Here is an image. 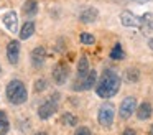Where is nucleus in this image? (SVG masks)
I'll return each mask as SVG.
<instances>
[{"label":"nucleus","mask_w":153,"mask_h":135,"mask_svg":"<svg viewBox=\"0 0 153 135\" xmlns=\"http://www.w3.org/2000/svg\"><path fill=\"white\" fill-rule=\"evenodd\" d=\"M97 16H99V12H97V8H94V7H87L86 10H82V12L79 13V20L82 23H94L97 20Z\"/></svg>","instance_id":"nucleus-12"},{"label":"nucleus","mask_w":153,"mask_h":135,"mask_svg":"<svg viewBox=\"0 0 153 135\" xmlns=\"http://www.w3.org/2000/svg\"><path fill=\"white\" fill-rule=\"evenodd\" d=\"M79 40H81L82 45H94V43H96V38H94L91 33H81Z\"/></svg>","instance_id":"nucleus-22"},{"label":"nucleus","mask_w":153,"mask_h":135,"mask_svg":"<svg viewBox=\"0 0 153 135\" xmlns=\"http://www.w3.org/2000/svg\"><path fill=\"white\" fill-rule=\"evenodd\" d=\"M153 114V107L150 102H142V104L137 107V117L140 119V120H146V119H150Z\"/></svg>","instance_id":"nucleus-13"},{"label":"nucleus","mask_w":153,"mask_h":135,"mask_svg":"<svg viewBox=\"0 0 153 135\" xmlns=\"http://www.w3.org/2000/svg\"><path fill=\"white\" fill-rule=\"evenodd\" d=\"M120 23L127 28H138V26H142V18H138L132 12L125 10V12L120 13Z\"/></svg>","instance_id":"nucleus-7"},{"label":"nucleus","mask_w":153,"mask_h":135,"mask_svg":"<svg viewBox=\"0 0 153 135\" xmlns=\"http://www.w3.org/2000/svg\"><path fill=\"white\" fill-rule=\"evenodd\" d=\"M46 59V49L43 46H36V48L31 51V63H33L35 68H40L41 64Z\"/></svg>","instance_id":"nucleus-11"},{"label":"nucleus","mask_w":153,"mask_h":135,"mask_svg":"<svg viewBox=\"0 0 153 135\" xmlns=\"http://www.w3.org/2000/svg\"><path fill=\"white\" fill-rule=\"evenodd\" d=\"M35 135H48V134H46V132H36Z\"/></svg>","instance_id":"nucleus-27"},{"label":"nucleus","mask_w":153,"mask_h":135,"mask_svg":"<svg viewBox=\"0 0 153 135\" xmlns=\"http://www.w3.org/2000/svg\"><path fill=\"white\" fill-rule=\"evenodd\" d=\"M150 135H153V124H152V127H150Z\"/></svg>","instance_id":"nucleus-28"},{"label":"nucleus","mask_w":153,"mask_h":135,"mask_svg":"<svg viewBox=\"0 0 153 135\" xmlns=\"http://www.w3.org/2000/svg\"><path fill=\"white\" fill-rule=\"evenodd\" d=\"M4 25L8 31L12 33H17L18 31V16H17V12L15 10H10L4 15Z\"/></svg>","instance_id":"nucleus-9"},{"label":"nucleus","mask_w":153,"mask_h":135,"mask_svg":"<svg viewBox=\"0 0 153 135\" xmlns=\"http://www.w3.org/2000/svg\"><path fill=\"white\" fill-rule=\"evenodd\" d=\"M7 58H8V63H12V64L18 63V59H20V41L13 40L7 45Z\"/></svg>","instance_id":"nucleus-8"},{"label":"nucleus","mask_w":153,"mask_h":135,"mask_svg":"<svg viewBox=\"0 0 153 135\" xmlns=\"http://www.w3.org/2000/svg\"><path fill=\"white\" fill-rule=\"evenodd\" d=\"M110 58L115 59V61H120V59L125 58V53H123L122 45H120V43H115V45H114V48L110 49Z\"/></svg>","instance_id":"nucleus-18"},{"label":"nucleus","mask_w":153,"mask_h":135,"mask_svg":"<svg viewBox=\"0 0 153 135\" xmlns=\"http://www.w3.org/2000/svg\"><path fill=\"white\" fill-rule=\"evenodd\" d=\"M120 84H122L120 76L117 74L114 69H105V71L102 72L100 81L97 82V86H96V92H97V95L102 97V99L114 97V95L119 92Z\"/></svg>","instance_id":"nucleus-1"},{"label":"nucleus","mask_w":153,"mask_h":135,"mask_svg":"<svg viewBox=\"0 0 153 135\" xmlns=\"http://www.w3.org/2000/svg\"><path fill=\"white\" fill-rule=\"evenodd\" d=\"M114 117H115V107L110 102H105L99 107L97 112V120L102 127H110L114 124Z\"/></svg>","instance_id":"nucleus-4"},{"label":"nucleus","mask_w":153,"mask_h":135,"mask_svg":"<svg viewBox=\"0 0 153 135\" xmlns=\"http://www.w3.org/2000/svg\"><path fill=\"white\" fill-rule=\"evenodd\" d=\"M22 10L27 16H35L38 13V2L36 0H27L22 7Z\"/></svg>","instance_id":"nucleus-14"},{"label":"nucleus","mask_w":153,"mask_h":135,"mask_svg":"<svg viewBox=\"0 0 153 135\" xmlns=\"http://www.w3.org/2000/svg\"><path fill=\"white\" fill-rule=\"evenodd\" d=\"M0 72H2V66H0Z\"/></svg>","instance_id":"nucleus-30"},{"label":"nucleus","mask_w":153,"mask_h":135,"mask_svg":"<svg viewBox=\"0 0 153 135\" xmlns=\"http://www.w3.org/2000/svg\"><path fill=\"white\" fill-rule=\"evenodd\" d=\"M148 46L153 49V38H152V40H148Z\"/></svg>","instance_id":"nucleus-26"},{"label":"nucleus","mask_w":153,"mask_h":135,"mask_svg":"<svg viewBox=\"0 0 153 135\" xmlns=\"http://www.w3.org/2000/svg\"><path fill=\"white\" fill-rule=\"evenodd\" d=\"M74 135H92V132H91L87 127H79V128H76Z\"/></svg>","instance_id":"nucleus-24"},{"label":"nucleus","mask_w":153,"mask_h":135,"mask_svg":"<svg viewBox=\"0 0 153 135\" xmlns=\"http://www.w3.org/2000/svg\"><path fill=\"white\" fill-rule=\"evenodd\" d=\"M18 33H20V40L31 38V36H33V33H35V23L33 22H27L23 26H22V30Z\"/></svg>","instance_id":"nucleus-16"},{"label":"nucleus","mask_w":153,"mask_h":135,"mask_svg":"<svg viewBox=\"0 0 153 135\" xmlns=\"http://www.w3.org/2000/svg\"><path fill=\"white\" fill-rule=\"evenodd\" d=\"M122 135H137V132L133 130V128H125V130L122 132Z\"/></svg>","instance_id":"nucleus-25"},{"label":"nucleus","mask_w":153,"mask_h":135,"mask_svg":"<svg viewBox=\"0 0 153 135\" xmlns=\"http://www.w3.org/2000/svg\"><path fill=\"white\" fill-rule=\"evenodd\" d=\"M5 94H7V99L10 104L13 105H22L27 102L28 99V91L27 86L20 81V79H13L7 84V89H5Z\"/></svg>","instance_id":"nucleus-2"},{"label":"nucleus","mask_w":153,"mask_h":135,"mask_svg":"<svg viewBox=\"0 0 153 135\" xmlns=\"http://www.w3.org/2000/svg\"><path fill=\"white\" fill-rule=\"evenodd\" d=\"M133 112H137V97H133V95H128V97H125L122 102H120L119 115H120V119L127 120V119L132 117Z\"/></svg>","instance_id":"nucleus-5"},{"label":"nucleus","mask_w":153,"mask_h":135,"mask_svg":"<svg viewBox=\"0 0 153 135\" xmlns=\"http://www.w3.org/2000/svg\"><path fill=\"white\" fill-rule=\"evenodd\" d=\"M125 78H127V81H128V82H137L140 79L138 69H133V68L127 69V71H125Z\"/></svg>","instance_id":"nucleus-20"},{"label":"nucleus","mask_w":153,"mask_h":135,"mask_svg":"<svg viewBox=\"0 0 153 135\" xmlns=\"http://www.w3.org/2000/svg\"><path fill=\"white\" fill-rule=\"evenodd\" d=\"M10 130V122H8L7 112L0 110V135H7Z\"/></svg>","instance_id":"nucleus-17"},{"label":"nucleus","mask_w":153,"mask_h":135,"mask_svg":"<svg viewBox=\"0 0 153 135\" xmlns=\"http://www.w3.org/2000/svg\"><path fill=\"white\" fill-rule=\"evenodd\" d=\"M46 79H43V78H40V79H36L35 81V91L36 92H43L45 89H46Z\"/></svg>","instance_id":"nucleus-23"},{"label":"nucleus","mask_w":153,"mask_h":135,"mask_svg":"<svg viewBox=\"0 0 153 135\" xmlns=\"http://www.w3.org/2000/svg\"><path fill=\"white\" fill-rule=\"evenodd\" d=\"M135 2H150V0H135Z\"/></svg>","instance_id":"nucleus-29"},{"label":"nucleus","mask_w":153,"mask_h":135,"mask_svg":"<svg viewBox=\"0 0 153 135\" xmlns=\"http://www.w3.org/2000/svg\"><path fill=\"white\" fill-rule=\"evenodd\" d=\"M96 79H97V72L94 71H89V74L84 76L82 79H79V86H76V91L79 89V91H89V89H92V86L96 84Z\"/></svg>","instance_id":"nucleus-10"},{"label":"nucleus","mask_w":153,"mask_h":135,"mask_svg":"<svg viewBox=\"0 0 153 135\" xmlns=\"http://www.w3.org/2000/svg\"><path fill=\"white\" fill-rule=\"evenodd\" d=\"M142 26L148 30H153V13H145L142 18Z\"/></svg>","instance_id":"nucleus-21"},{"label":"nucleus","mask_w":153,"mask_h":135,"mask_svg":"<svg viewBox=\"0 0 153 135\" xmlns=\"http://www.w3.org/2000/svg\"><path fill=\"white\" fill-rule=\"evenodd\" d=\"M68 78H69V66L63 61L56 63L54 68H53V81L56 82L58 86H63L64 82L68 81Z\"/></svg>","instance_id":"nucleus-6"},{"label":"nucleus","mask_w":153,"mask_h":135,"mask_svg":"<svg viewBox=\"0 0 153 135\" xmlns=\"http://www.w3.org/2000/svg\"><path fill=\"white\" fill-rule=\"evenodd\" d=\"M89 61H87V58L86 56H81L79 58V63H77V78L79 79H82L84 76H87L89 74Z\"/></svg>","instance_id":"nucleus-15"},{"label":"nucleus","mask_w":153,"mask_h":135,"mask_svg":"<svg viewBox=\"0 0 153 135\" xmlns=\"http://www.w3.org/2000/svg\"><path fill=\"white\" fill-rule=\"evenodd\" d=\"M58 101H59V94H54V95H51L48 101H45L43 104L38 107V117L41 119V120H48L50 117H53L54 114H56V110H58Z\"/></svg>","instance_id":"nucleus-3"},{"label":"nucleus","mask_w":153,"mask_h":135,"mask_svg":"<svg viewBox=\"0 0 153 135\" xmlns=\"http://www.w3.org/2000/svg\"><path fill=\"white\" fill-rule=\"evenodd\" d=\"M61 124L68 125V127H76L77 125V117L74 114H71V112H66V114H63V117H61Z\"/></svg>","instance_id":"nucleus-19"}]
</instances>
